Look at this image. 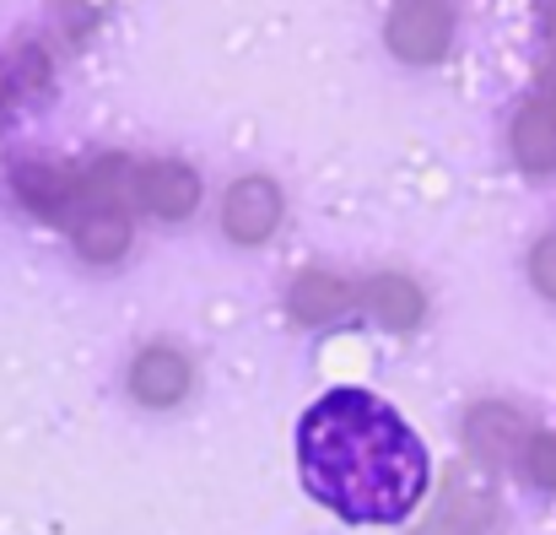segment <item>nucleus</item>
<instances>
[{
    "label": "nucleus",
    "instance_id": "nucleus-6",
    "mask_svg": "<svg viewBox=\"0 0 556 535\" xmlns=\"http://www.w3.org/2000/svg\"><path fill=\"white\" fill-rule=\"evenodd\" d=\"M130 389L147 406H179L189 395V357L174 347H147L130 368Z\"/></svg>",
    "mask_w": 556,
    "mask_h": 535
},
{
    "label": "nucleus",
    "instance_id": "nucleus-13",
    "mask_svg": "<svg viewBox=\"0 0 556 535\" xmlns=\"http://www.w3.org/2000/svg\"><path fill=\"white\" fill-rule=\"evenodd\" d=\"M541 87H546V103H552V109H556V60H552V65H546V76H541Z\"/></svg>",
    "mask_w": 556,
    "mask_h": 535
},
{
    "label": "nucleus",
    "instance_id": "nucleus-3",
    "mask_svg": "<svg viewBox=\"0 0 556 535\" xmlns=\"http://www.w3.org/2000/svg\"><path fill=\"white\" fill-rule=\"evenodd\" d=\"M130 200L147 206L152 216L174 222L189 216L194 200H200V178L185 163H130Z\"/></svg>",
    "mask_w": 556,
    "mask_h": 535
},
{
    "label": "nucleus",
    "instance_id": "nucleus-7",
    "mask_svg": "<svg viewBox=\"0 0 556 535\" xmlns=\"http://www.w3.org/2000/svg\"><path fill=\"white\" fill-rule=\"evenodd\" d=\"M514 158L525 174H556V109L546 98L514 114Z\"/></svg>",
    "mask_w": 556,
    "mask_h": 535
},
{
    "label": "nucleus",
    "instance_id": "nucleus-10",
    "mask_svg": "<svg viewBox=\"0 0 556 535\" xmlns=\"http://www.w3.org/2000/svg\"><path fill=\"white\" fill-rule=\"evenodd\" d=\"M481 520H486V498L465 503V498H459V487H454L448 509H443L438 520H427L416 535H476V531H481Z\"/></svg>",
    "mask_w": 556,
    "mask_h": 535
},
{
    "label": "nucleus",
    "instance_id": "nucleus-2",
    "mask_svg": "<svg viewBox=\"0 0 556 535\" xmlns=\"http://www.w3.org/2000/svg\"><path fill=\"white\" fill-rule=\"evenodd\" d=\"M448 33H454V11L448 0H394L389 11V49L410 65H432L443 49H448Z\"/></svg>",
    "mask_w": 556,
    "mask_h": 535
},
{
    "label": "nucleus",
    "instance_id": "nucleus-1",
    "mask_svg": "<svg viewBox=\"0 0 556 535\" xmlns=\"http://www.w3.org/2000/svg\"><path fill=\"white\" fill-rule=\"evenodd\" d=\"M298 476L308 498L352 525H400L421 503L432 460L389 400L330 389L298 422Z\"/></svg>",
    "mask_w": 556,
    "mask_h": 535
},
{
    "label": "nucleus",
    "instance_id": "nucleus-14",
    "mask_svg": "<svg viewBox=\"0 0 556 535\" xmlns=\"http://www.w3.org/2000/svg\"><path fill=\"white\" fill-rule=\"evenodd\" d=\"M546 38H552V54H556V5H552V16H546Z\"/></svg>",
    "mask_w": 556,
    "mask_h": 535
},
{
    "label": "nucleus",
    "instance_id": "nucleus-8",
    "mask_svg": "<svg viewBox=\"0 0 556 535\" xmlns=\"http://www.w3.org/2000/svg\"><path fill=\"white\" fill-rule=\"evenodd\" d=\"M363 298L372 303V314H378L383 325H394V331H410V325L421 320V293H416L405 276H378V282H368Z\"/></svg>",
    "mask_w": 556,
    "mask_h": 535
},
{
    "label": "nucleus",
    "instance_id": "nucleus-4",
    "mask_svg": "<svg viewBox=\"0 0 556 535\" xmlns=\"http://www.w3.org/2000/svg\"><path fill=\"white\" fill-rule=\"evenodd\" d=\"M281 222V189L270 178H238L222 200V227L238 238V244H265Z\"/></svg>",
    "mask_w": 556,
    "mask_h": 535
},
{
    "label": "nucleus",
    "instance_id": "nucleus-9",
    "mask_svg": "<svg viewBox=\"0 0 556 535\" xmlns=\"http://www.w3.org/2000/svg\"><path fill=\"white\" fill-rule=\"evenodd\" d=\"M346 303H352V293H346L341 282H330V276H308V282H298V298H292L298 320H330V314H341Z\"/></svg>",
    "mask_w": 556,
    "mask_h": 535
},
{
    "label": "nucleus",
    "instance_id": "nucleus-12",
    "mask_svg": "<svg viewBox=\"0 0 556 535\" xmlns=\"http://www.w3.org/2000/svg\"><path fill=\"white\" fill-rule=\"evenodd\" d=\"M530 276H535V287H541L546 298H556V233L535 244V254H530Z\"/></svg>",
    "mask_w": 556,
    "mask_h": 535
},
{
    "label": "nucleus",
    "instance_id": "nucleus-5",
    "mask_svg": "<svg viewBox=\"0 0 556 535\" xmlns=\"http://www.w3.org/2000/svg\"><path fill=\"white\" fill-rule=\"evenodd\" d=\"M465 438H470V455L486 460V465H519V449L530 438L525 416L514 406H476L470 422H465Z\"/></svg>",
    "mask_w": 556,
    "mask_h": 535
},
{
    "label": "nucleus",
    "instance_id": "nucleus-11",
    "mask_svg": "<svg viewBox=\"0 0 556 535\" xmlns=\"http://www.w3.org/2000/svg\"><path fill=\"white\" fill-rule=\"evenodd\" d=\"M519 471L535 487H556V433H530L519 449Z\"/></svg>",
    "mask_w": 556,
    "mask_h": 535
}]
</instances>
